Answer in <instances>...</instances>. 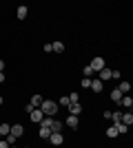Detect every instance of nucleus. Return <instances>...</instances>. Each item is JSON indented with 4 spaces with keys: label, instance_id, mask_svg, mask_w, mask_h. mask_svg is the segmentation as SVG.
I'll return each mask as SVG.
<instances>
[{
    "label": "nucleus",
    "instance_id": "1",
    "mask_svg": "<svg viewBox=\"0 0 133 148\" xmlns=\"http://www.w3.org/2000/svg\"><path fill=\"white\" fill-rule=\"evenodd\" d=\"M40 111L44 113V117H56V113H58V104L53 102V99H44L42 104H40Z\"/></svg>",
    "mask_w": 133,
    "mask_h": 148
},
{
    "label": "nucleus",
    "instance_id": "2",
    "mask_svg": "<svg viewBox=\"0 0 133 148\" xmlns=\"http://www.w3.org/2000/svg\"><path fill=\"white\" fill-rule=\"evenodd\" d=\"M89 66L93 69V73H100V71L107 66V64H104V58H93V62H91Z\"/></svg>",
    "mask_w": 133,
    "mask_h": 148
},
{
    "label": "nucleus",
    "instance_id": "3",
    "mask_svg": "<svg viewBox=\"0 0 133 148\" xmlns=\"http://www.w3.org/2000/svg\"><path fill=\"white\" fill-rule=\"evenodd\" d=\"M49 142L53 144V146H62V144H64L62 133H51V135H49Z\"/></svg>",
    "mask_w": 133,
    "mask_h": 148
},
{
    "label": "nucleus",
    "instance_id": "4",
    "mask_svg": "<svg viewBox=\"0 0 133 148\" xmlns=\"http://www.w3.org/2000/svg\"><path fill=\"white\" fill-rule=\"evenodd\" d=\"M89 88H91L93 93H102V91H104V82L95 77V80H91V86H89Z\"/></svg>",
    "mask_w": 133,
    "mask_h": 148
},
{
    "label": "nucleus",
    "instance_id": "5",
    "mask_svg": "<svg viewBox=\"0 0 133 148\" xmlns=\"http://www.w3.org/2000/svg\"><path fill=\"white\" fill-rule=\"evenodd\" d=\"M29 117H31V122H36V124H40L44 119V113L40 111V108H33L31 113H29Z\"/></svg>",
    "mask_w": 133,
    "mask_h": 148
},
{
    "label": "nucleus",
    "instance_id": "6",
    "mask_svg": "<svg viewBox=\"0 0 133 148\" xmlns=\"http://www.w3.org/2000/svg\"><path fill=\"white\" fill-rule=\"evenodd\" d=\"M49 128H51V133H60V130H62V122H60V119H51V124H49Z\"/></svg>",
    "mask_w": 133,
    "mask_h": 148
},
{
    "label": "nucleus",
    "instance_id": "7",
    "mask_svg": "<svg viewBox=\"0 0 133 148\" xmlns=\"http://www.w3.org/2000/svg\"><path fill=\"white\" fill-rule=\"evenodd\" d=\"M67 111H69V115H76V117H78V115L82 113V104H80V102H78V104H71Z\"/></svg>",
    "mask_w": 133,
    "mask_h": 148
},
{
    "label": "nucleus",
    "instance_id": "8",
    "mask_svg": "<svg viewBox=\"0 0 133 148\" xmlns=\"http://www.w3.org/2000/svg\"><path fill=\"white\" fill-rule=\"evenodd\" d=\"M22 133H25L22 124H13V126H11V135H13V137H18V139H20V137H22Z\"/></svg>",
    "mask_w": 133,
    "mask_h": 148
},
{
    "label": "nucleus",
    "instance_id": "9",
    "mask_svg": "<svg viewBox=\"0 0 133 148\" xmlns=\"http://www.w3.org/2000/svg\"><path fill=\"white\" fill-rule=\"evenodd\" d=\"M120 104L124 106V108H129V111H131V106H133V97H131V95H122Z\"/></svg>",
    "mask_w": 133,
    "mask_h": 148
},
{
    "label": "nucleus",
    "instance_id": "10",
    "mask_svg": "<svg viewBox=\"0 0 133 148\" xmlns=\"http://www.w3.org/2000/svg\"><path fill=\"white\" fill-rule=\"evenodd\" d=\"M42 102H44L42 95H31V102H29V104H31L33 108H40V104H42Z\"/></svg>",
    "mask_w": 133,
    "mask_h": 148
},
{
    "label": "nucleus",
    "instance_id": "11",
    "mask_svg": "<svg viewBox=\"0 0 133 148\" xmlns=\"http://www.w3.org/2000/svg\"><path fill=\"white\" fill-rule=\"evenodd\" d=\"M124 126H131L133 124V113H122V119H120Z\"/></svg>",
    "mask_w": 133,
    "mask_h": 148
},
{
    "label": "nucleus",
    "instance_id": "12",
    "mask_svg": "<svg viewBox=\"0 0 133 148\" xmlns=\"http://www.w3.org/2000/svg\"><path fill=\"white\" fill-rule=\"evenodd\" d=\"M9 133H11V126L9 124H0V139H5Z\"/></svg>",
    "mask_w": 133,
    "mask_h": 148
},
{
    "label": "nucleus",
    "instance_id": "13",
    "mask_svg": "<svg viewBox=\"0 0 133 148\" xmlns=\"http://www.w3.org/2000/svg\"><path fill=\"white\" fill-rule=\"evenodd\" d=\"M98 80H102V82H107V80H111V69H102L100 71V77H98Z\"/></svg>",
    "mask_w": 133,
    "mask_h": 148
},
{
    "label": "nucleus",
    "instance_id": "14",
    "mask_svg": "<svg viewBox=\"0 0 133 148\" xmlns=\"http://www.w3.org/2000/svg\"><path fill=\"white\" fill-rule=\"evenodd\" d=\"M49 135H51V128L44 126V124H40V137H42V139H49Z\"/></svg>",
    "mask_w": 133,
    "mask_h": 148
},
{
    "label": "nucleus",
    "instance_id": "15",
    "mask_svg": "<svg viewBox=\"0 0 133 148\" xmlns=\"http://www.w3.org/2000/svg\"><path fill=\"white\" fill-rule=\"evenodd\" d=\"M64 124H67L69 128H78V117H76V115H69V117H67V122H64Z\"/></svg>",
    "mask_w": 133,
    "mask_h": 148
},
{
    "label": "nucleus",
    "instance_id": "16",
    "mask_svg": "<svg viewBox=\"0 0 133 148\" xmlns=\"http://www.w3.org/2000/svg\"><path fill=\"white\" fill-rule=\"evenodd\" d=\"M27 13H29V11H27V7H25V5H20V7H18V11H16V16H18V20H25V18H27Z\"/></svg>",
    "mask_w": 133,
    "mask_h": 148
},
{
    "label": "nucleus",
    "instance_id": "17",
    "mask_svg": "<svg viewBox=\"0 0 133 148\" xmlns=\"http://www.w3.org/2000/svg\"><path fill=\"white\" fill-rule=\"evenodd\" d=\"M51 51H56V53H62V51H64V42H51Z\"/></svg>",
    "mask_w": 133,
    "mask_h": 148
},
{
    "label": "nucleus",
    "instance_id": "18",
    "mask_svg": "<svg viewBox=\"0 0 133 148\" xmlns=\"http://www.w3.org/2000/svg\"><path fill=\"white\" fill-rule=\"evenodd\" d=\"M118 91H120L122 95H124V93H129V91H131V84H129V82H124V80H122V82H120V86H118Z\"/></svg>",
    "mask_w": 133,
    "mask_h": 148
},
{
    "label": "nucleus",
    "instance_id": "19",
    "mask_svg": "<svg viewBox=\"0 0 133 148\" xmlns=\"http://www.w3.org/2000/svg\"><path fill=\"white\" fill-rule=\"evenodd\" d=\"M113 126H115V130H118V135H124V133H129V126H124V124H113Z\"/></svg>",
    "mask_w": 133,
    "mask_h": 148
},
{
    "label": "nucleus",
    "instance_id": "20",
    "mask_svg": "<svg viewBox=\"0 0 133 148\" xmlns=\"http://www.w3.org/2000/svg\"><path fill=\"white\" fill-rule=\"evenodd\" d=\"M111 119H113V124H120V119H122V111H111Z\"/></svg>",
    "mask_w": 133,
    "mask_h": 148
},
{
    "label": "nucleus",
    "instance_id": "21",
    "mask_svg": "<svg viewBox=\"0 0 133 148\" xmlns=\"http://www.w3.org/2000/svg\"><path fill=\"white\" fill-rule=\"evenodd\" d=\"M111 99H113V102H118V104H120V99H122V93L118 91V88H113V91H111Z\"/></svg>",
    "mask_w": 133,
    "mask_h": 148
},
{
    "label": "nucleus",
    "instance_id": "22",
    "mask_svg": "<svg viewBox=\"0 0 133 148\" xmlns=\"http://www.w3.org/2000/svg\"><path fill=\"white\" fill-rule=\"evenodd\" d=\"M5 142H7V144H9V146H16V142H18V137H13V135H11V133H9V135H7V137H5Z\"/></svg>",
    "mask_w": 133,
    "mask_h": 148
},
{
    "label": "nucleus",
    "instance_id": "23",
    "mask_svg": "<svg viewBox=\"0 0 133 148\" xmlns=\"http://www.w3.org/2000/svg\"><path fill=\"white\" fill-rule=\"evenodd\" d=\"M58 104H60V106H64V108H69V106H71V102H69V97H67V95H62Z\"/></svg>",
    "mask_w": 133,
    "mask_h": 148
},
{
    "label": "nucleus",
    "instance_id": "24",
    "mask_svg": "<svg viewBox=\"0 0 133 148\" xmlns=\"http://www.w3.org/2000/svg\"><path fill=\"white\" fill-rule=\"evenodd\" d=\"M115 135H118V130H115V126L111 124V126L107 128V137H115Z\"/></svg>",
    "mask_w": 133,
    "mask_h": 148
},
{
    "label": "nucleus",
    "instance_id": "25",
    "mask_svg": "<svg viewBox=\"0 0 133 148\" xmlns=\"http://www.w3.org/2000/svg\"><path fill=\"white\" fill-rule=\"evenodd\" d=\"M82 73H84V77H91V75H93V69H91V66L87 64V66L82 69Z\"/></svg>",
    "mask_w": 133,
    "mask_h": 148
},
{
    "label": "nucleus",
    "instance_id": "26",
    "mask_svg": "<svg viewBox=\"0 0 133 148\" xmlns=\"http://www.w3.org/2000/svg\"><path fill=\"white\" fill-rule=\"evenodd\" d=\"M67 97H69L71 104H78V97H80V95H78V93H71V95H67Z\"/></svg>",
    "mask_w": 133,
    "mask_h": 148
},
{
    "label": "nucleus",
    "instance_id": "27",
    "mask_svg": "<svg viewBox=\"0 0 133 148\" xmlns=\"http://www.w3.org/2000/svg\"><path fill=\"white\" fill-rule=\"evenodd\" d=\"M111 80H122V73L120 71H111Z\"/></svg>",
    "mask_w": 133,
    "mask_h": 148
},
{
    "label": "nucleus",
    "instance_id": "28",
    "mask_svg": "<svg viewBox=\"0 0 133 148\" xmlns=\"http://www.w3.org/2000/svg\"><path fill=\"white\" fill-rule=\"evenodd\" d=\"M91 86V77H82V88H89Z\"/></svg>",
    "mask_w": 133,
    "mask_h": 148
},
{
    "label": "nucleus",
    "instance_id": "29",
    "mask_svg": "<svg viewBox=\"0 0 133 148\" xmlns=\"http://www.w3.org/2000/svg\"><path fill=\"white\" fill-rule=\"evenodd\" d=\"M5 82V71H0V84Z\"/></svg>",
    "mask_w": 133,
    "mask_h": 148
},
{
    "label": "nucleus",
    "instance_id": "30",
    "mask_svg": "<svg viewBox=\"0 0 133 148\" xmlns=\"http://www.w3.org/2000/svg\"><path fill=\"white\" fill-rule=\"evenodd\" d=\"M0 71H5V60H0Z\"/></svg>",
    "mask_w": 133,
    "mask_h": 148
},
{
    "label": "nucleus",
    "instance_id": "31",
    "mask_svg": "<svg viewBox=\"0 0 133 148\" xmlns=\"http://www.w3.org/2000/svg\"><path fill=\"white\" fill-rule=\"evenodd\" d=\"M2 104H5V99H2V95H0V106H2Z\"/></svg>",
    "mask_w": 133,
    "mask_h": 148
},
{
    "label": "nucleus",
    "instance_id": "32",
    "mask_svg": "<svg viewBox=\"0 0 133 148\" xmlns=\"http://www.w3.org/2000/svg\"><path fill=\"white\" fill-rule=\"evenodd\" d=\"M9 148H16V146H9Z\"/></svg>",
    "mask_w": 133,
    "mask_h": 148
}]
</instances>
